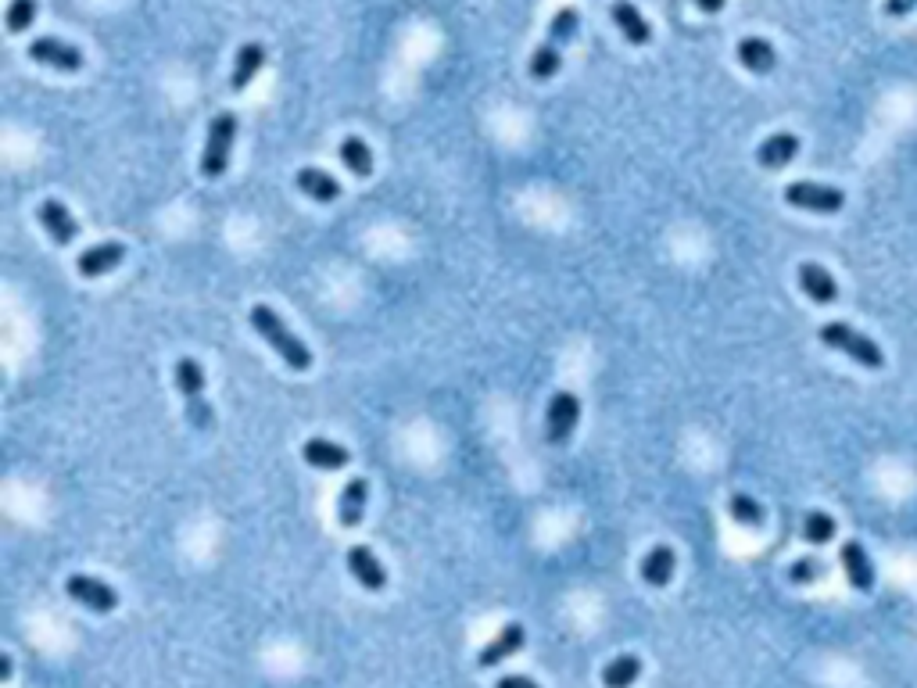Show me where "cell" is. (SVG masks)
<instances>
[{
  "instance_id": "obj_1",
  "label": "cell",
  "mask_w": 917,
  "mask_h": 688,
  "mask_svg": "<svg viewBox=\"0 0 917 688\" xmlns=\"http://www.w3.org/2000/svg\"><path fill=\"white\" fill-rule=\"evenodd\" d=\"M251 327H255L258 337H266L269 348H273L276 355H280L287 366H291L294 373H305L312 366V352L309 344L301 341V337H294L291 330H287V323H283L280 316H276L269 305H255V309L248 312Z\"/></svg>"
},
{
  "instance_id": "obj_2",
  "label": "cell",
  "mask_w": 917,
  "mask_h": 688,
  "mask_svg": "<svg viewBox=\"0 0 917 688\" xmlns=\"http://www.w3.org/2000/svg\"><path fill=\"white\" fill-rule=\"evenodd\" d=\"M577 26H581V15H577V8H559L556 15H552V26H549V36L534 47L531 54V65H527V72H531V79H538V83H545V79H552L559 72V65H563V47L570 40H574Z\"/></svg>"
},
{
  "instance_id": "obj_3",
  "label": "cell",
  "mask_w": 917,
  "mask_h": 688,
  "mask_svg": "<svg viewBox=\"0 0 917 688\" xmlns=\"http://www.w3.org/2000/svg\"><path fill=\"white\" fill-rule=\"evenodd\" d=\"M821 344H828L832 352L849 355V359L857 362V366H864V370H882V366H885V352H882V348H878L871 337H864L860 330L849 327V323H842V319L824 323V327H821Z\"/></svg>"
},
{
  "instance_id": "obj_4",
  "label": "cell",
  "mask_w": 917,
  "mask_h": 688,
  "mask_svg": "<svg viewBox=\"0 0 917 688\" xmlns=\"http://www.w3.org/2000/svg\"><path fill=\"white\" fill-rule=\"evenodd\" d=\"M172 377H176V387H180L183 402H187V420L194 423V430H212L215 420H212V405L205 402V370H201V362L183 355L176 362Z\"/></svg>"
},
{
  "instance_id": "obj_5",
  "label": "cell",
  "mask_w": 917,
  "mask_h": 688,
  "mask_svg": "<svg viewBox=\"0 0 917 688\" xmlns=\"http://www.w3.org/2000/svg\"><path fill=\"white\" fill-rule=\"evenodd\" d=\"M233 137H237V115L233 112H219L208 126V144L201 151V176L208 180H219L230 165V151H233Z\"/></svg>"
},
{
  "instance_id": "obj_6",
  "label": "cell",
  "mask_w": 917,
  "mask_h": 688,
  "mask_svg": "<svg viewBox=\"0 0 917 688\" xmlns=\"http://www.w3.org/2000/svg\"><path fill=\"white\" fill-rule=\"evenodd\" d=\"M785 201L792 208H803V212H817V215H835L846 205V194L839 187H828V183H814V180H796L785 187Z\"/></svg>"
},
{
  "instance_id": "obj_7",
  "label": "cell",
  "mask_w": 917,
  "mask_h": 688,
  "mask_svg": "<svg viewBox=\"0 0 917 688\" xmlns=\"http://www.w3.org/2000/svg\"><path fill=\"white\" fill-rule=\"evenodd\" d=\"M577 420H581V398L574 391H556L549 402V413H545V438L552 445H563L577 430Z\"/></svg>"
},
{
  "instance_id": "obj_8",
  "label": "cell",
  "mask_w": 917,
  "mask_h": 688,
  "mask_svg": "<svg viewBox=\"0 0 917 688\" xmlns=\"http://www.w3.org/2000/svg\"><path fill=\"white\" fill-rule=\"evenodd\" d=\"M65 592H69L72 602H79V606H86V610L94 613H112L119 606V592L112 585H104L101 577L90 574H69Z\"/></svg>"
},
{
  "instance_id": "obj_9",
  "label": "cell",
  "mask_w": 917,
  "mask_h": 688,
  "mask_svg": "<svg viewBox=\"0 0 917 688\" xmlns=\"http://www.w3.org/2000/svg\"><path fill=\"white\" fill-rule=\"evenodd\" d=\"M29 58H33L36 65H47V69H58V72L83 69V54H79L72 43L58 40V36H40V40L29 43Z\"/></svg>"
},
{
  "instance_id": "obj_10",
  "label": "cell",
  "mask_w": 917,
  "mask_h": 688,
  "mask_svg": "<svg viewBox=\"0 0 917 688\" xmlns=\"http://www.w3.org/2000/svg\"><path fill=\"white\" fill-rule=\"evenodd\" d=\"M122 258H126V244H119V241L94 244V248H86L83 255L76 258V273L86 276V280H97V276L112 273L115 266H122Z\"/></svg>"
},
{
  "instance_id": "obj_11",
  "label": "cell",
  "mask_w": 917,
  "mask_h": 688,
  "mask_svg": "<svg viewBox=\"0 0 917 688\" xmlns=\"http://www.w3.org/2000/svg\"><path fill=\"white\" fill-rule=\"evenodd\" d=\"M799 287H803L806 298L817 301V305H835V301H839L835 276L824 266H817V262H803V266H799Z\"/></svg>"
},
{
  "instance_id": "obj_12",
  "label": "cell",
  "mask_w": 917,
  "mask_h": 688,
  "mask_svg": "<svg viewBox=\"0 0 917 688\" xmlns=\"http://www.w3.org/2000/svg\"><path fill=\"white\" fill-rule=\"evenodd\" d=\"M40 223H43V230L51 233V241L58 244V248H65V244H72L79 237V226H76V219H72V212L54 198H47L40 205Z\"/></svg>"
},
{
  "instance_id": "obj_13",
  "label": "cell",
  "mask_w": 917,
  "mask_h": 688,
  "mask_svg": "<svg viewBox=\"0 0 917 688\" xmlns=\"http://www.w3.org/2000/svg\"><path fill=\"white\" fill-rule=\"evenodd\" d=\"M839 559H842V570H846V581L857 588V592H871V588H875V567H871L864 545L846 542L839 549Z\"/></svg>"
},
{
  "instance_id": "obj_14",
  "label": "cell",
  "mask_w": 917,
  "mask_h": 688,
  "mask_svg": "<svg viewBox=\"0 0 917 688\" xmlns=\"http://www.w3.org/2000/svg\"><path fill=\"white\" fill-rule=\"evenodd\" d=\"M366 499H369L366 477H352V481L341 488V495H337V524H341V527H359L362 524V513H366Z\"/></svg>"
},
{
  "instance_id": "obj_15",
  "label": "cell",
  "mask_w": 917,
  "mask_h": 688,
  "mask_svg": "<svg viewBox=\"0 0 917 688\" xmlns=\"http://www.w3.org/2000/svg\"><path fill=\"white\" fill-rule=\"evenodd\" d=\"M348 570H352L355 581H359L362 588H369V592L387 588L384 567H380V559L373 556V549H366V545H352V549H348Z\"/></svg>"
},
{
  "instance_id": "obj_16",
  "label": "cell",
  "mask_w": 917,
  "mask_h": 688,
  "mask_svg": "<svg viewBox=\"0 0 917 688\" xmlns=\"http://www.w3.org/2000/svg\"><path fill=\"white\" fill-rule=\"evenodd\" d=\"M609 15H613V22H617V29L624 33L627 43H635V47H645V43L652 40V26L642 18V11L631 4V0H613V8H609Z\"/></svg>"
},
{
  "instance_id": "obj_17",
  "label": "cell",
  "mask_w": 917,
  "mask_h": 688,
  "mask_svg": "<svg viewBox=\"0 0 917 688\" xmlns=\"http://www.w3.org/2000/svg\"><path fill=\"white\" fill-rule=\"evenodd\" d=\"M301 459L309 466H316V470H341V466L352 463L348 448L337 445V441H330V438H309L301 445Z\"/></svg>"
},
{
  "instance_id": "obj_18",
  "label": "cell",
  "mask_w": 917,
  "mask_h": 688,
  "mask_svg": "<svg viewBox=\"0 0 917 688\" xmlns=\"http://www.w3.org/2000/svg\"><path fill=\"white\" fill-rule=\"evenodd\" d=\"M738 61H742V69L756 72V76H767V72H774V65H778V54H774V47L763 36H742L735 47Z\"/></svg>"
},
{
  "instance_id": "obj_19",
  "label": "cell",
  "mask_w": 917,
  "mask_h": 688,
  "mask_svg": "<svg viewBox=\"0 0 917 688\" xmlns=\"http://www.w3.org/2000/svg\"><path fill=\"white\" fill-rule=\"evenodd\" d=\"M294 183H298V190L305 194V198L319 201V205H330V201L341 198V183L330 176V172L323 169H312V165H305V169H298V176H294Z\"/></svg>"
},
{
  "instance_id": "obj_20",
  "label": "cell",
  "mask_w": 917,
  "mask_h": 688,
  "mask_svg": "<svg viewBox=\"0 0 917 688\" xmlns=\"http://www.w3.org/2000/svg\"><path fill=\"white\" fill-rule=\"evenodd\" d=\"M796 155H799L796 133H771V137L756 147V162H760L763 169H785Z\"/></svg>"
},
{
  "instance_id": "obj_21",
  "label": "cell",
  "mask_w": 917,
  "mask_h": 688,
  "mask_svg": "<svg viewBox=\"0 0 917 688\" xmlns=\"http://www.w3.org/2000/svg\"><path fill=\"white\" fill-rule=\"evenodd\" d=\"M523 638H527V635H523L520 624H506V628L498 631V635L491 638V642L477 653V663H480V667H495V663L509 660V656L523 649Z\"/></svg>"
},
{
  "instance_id": "obj_22",
  "label": "cell",
  "mask_w": 917,
  "mask_h": 688,
  "mask_svg": "<svg viewBox=\"0 0 917 688\" xmlns=\"http://www.w3.org/2000/svg\"><path fill=\"white\" fill-rule=\"evenodd\" d=\"M674 567H678V556H674V549H670V545H656V549H649L642 556V567H638V570H642L645 585L663 588V585H670Z\"/></svg>"
},
{
  "instance_id": "obj_23",
  "label": "cell",
  "mask_w": 917,
  "mask_h": 688,
  "mask_svg": "<svg viewBox=\"0 0 917 688\" xmlns=\"http://www.w3.org/2000/svg\"><path fill=\"white\" fill-rule=\"evenodd\" d=\"M262 65H266V47L262 43H244L237 51V61H233V76H230V90H248L251 79L262 72Z\"/></svg>"
},
{
  "instance_id": "obj_24",
  "label": "cell",
  "mask_w": 917,
  "mask_h": 688,
  "mask_svg": "<svg viewBox=\"0 0 917 688\" xmlns=\"http://www.w3.org/2000/svg\"><path fill=\"white\" fill-rule=\"evenodd\" d=\"M337 158H341L344 169L355 172L359 180H366L369 172H373V151H369V144L362 137H344L341 147H337Z\"/></svg>"
},
{
  "instance_id": "obj_25",
  "label": "cell",
  "mask_w": 917,
  "mask_h": 688,
  "mask_svg": "<svg viewBox=\"0 0 917 688\" xmlns=\"http://www.w3.org/2000/svg\"><path fill=\"white\" fill-rule=\"evenodd\" d=\"M638 678H642V660H638L635 653H624V656H617V660H609L606 671H602V685L606 688H631Z\"/></svg>"
},
{
  "instance_id": "obj_26",
  "label": "cell",
  "mask_w": 917,
  "mask_h": 688,
  "mask_svg": "<svg viewBox=\"0 0 917 688\" xmlns=\"http://www.w3.org/2000/svg\"><path fill=\"white\" fill-rule=\"evenodd\" d=\"M728 513H731V520L735 524H742V527H763V520H767V513H763V506L760 502L753 499V495H746V491H735L728 499Z\"/></svg>"
},
{
  "instance_id": "obj_27",
  "label": "cell",
  "mask_w": 917,
  "mask_h": 688,
  "mask_svg": "<svg viewBox=\"0 0 917 688\" xmlns=\"http://www.w3.org/2000/svg\"><path fill=\"white\" fill-rule=\"evenodd\" d=\"M803 538L810 545H828L835 538V516H828L824 509H810L803 516Z\"/></svg>"
},
{
  "instance_id": "obj_28",
  "label": "cell",
  "mask_w": 917,
  "mask_h": 688,
  "mask_svg": "<svg viewBox=\"0 0 917 688\" xmlns=\"http://www.w3.org/2000/svg\"><path fill=\"white\" fill-rule=\"evenodd\" d=\"M4 22H8V33H26L36 22V0H11Z\"/></svg>"
},
{
  "instance_id": "obj_29",
  "label": "cell",
  "mask_w": 917,
  "mask_h": 688,
  "mask_svg": "<svg viewBox=\"0 0 917 688\" xmlns=\"http://www.w3.org/2000/svg\"><path fill=\"white\" fill-rule=\"evenodd\" d=\"M821 574H824V563L817 556H803V559H796V563L789 567V581H792V585H814Z\"/></svg>"
},
{
  "instance_id": "obj_30",
  "label": "cell",
  "mask_w": 917,
  "mask_h": 688,
  "mask_svg": "<svg viewBox=\"0 0 917 688\" xmlns=\"http://www.w3.org/2000/svg\"><path fill=\"white\" fill-rule=\"evenodd\" d=\"M917 8V0H885V15L889 18H903Z\"/></svg>"
},
{
  "instance_id": "obj_31",
  "label": "cell",
  "mask_w": 917,
  "mask_h": 688,
  "mask_svg": "<svg viewBox=\"0 0 917 688\" xmlns=\"http://www.w3.org/2000/svg\"><path fill=\"white\" fill-rule=\"evenodd\" d=\"M495 688H538V681L523 678V674H506V678H498Z\"/></svg>"
},
{
  "instance_id": "obj_32",
  "label": "cell",
  "mask_w": 917,
  "mask_h": 688,
  "mask_svg": "<svg viewBox=\"0 0 917 688\" xmlns=\"http://www.w3.org/2000/svg\"><path fill=\"white\" fill-rule=\"evenodd\" d=\"M692 4L699 11H706V15H717V11L724 8V0H692Z\"/></svg>"
}]
</instances>
